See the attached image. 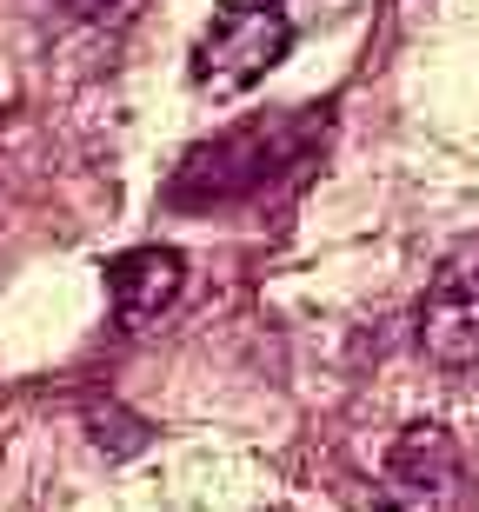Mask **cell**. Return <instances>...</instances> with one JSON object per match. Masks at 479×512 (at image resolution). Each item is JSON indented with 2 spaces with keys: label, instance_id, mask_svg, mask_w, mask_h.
Listing matches in <instances>:
<instances>
[{
  "label": "cell",
  "instance_id": "obj_1",
  "mask_svg": "<svg viewBox=\"0 0 479 512\" xmlns=\"http://www.w3.org/2000/svg\"><path fill=\"white\" fill-rule=\"evenodd\" d=\"M287 47H293L287 0H220L200 47H193V87L233 100L253 80H267L287 60Z\"/></svg>",
  "mask_w": 479,
  "mask_h": 512
},
{
  "label": "cell",
  "instance_id": "obj_2",
  "mask_svg": "<svg viewBox=\"0 0 479 512\" xmlns=\"http://www.w3.org/2000/svg\"><path fill=\"white\" fill-rule=\"evenodd\" d=\"M280 160V127H233L220 133L213 147H193L180 180H173V200L180 207H207V200H233V193H253Z\"/></svg>",
  "mask_w": 479,
  "mask_h": 512
},
{
  "label": "cell",
  "instance_id": "obj_3",
  "mask_svg": "<svg viewBox=\"0 0 479 512\" xmlns=\"http://www.w3.org/2000/svg\"><path fill=\"white\" fill-rule=\"evenodd\" d=\"M460 493V453L440 426H406L393 459H386V486L373 493L366 512H446Z\"/></svg>",
  "mask_w": 479,
  "mask_h": 512
},
{
  "label": "cell",
  "instance_id": "obj_4",
  "mask_svg": "<svg viewBox=\"0 0 479 512\" xmlns=\"http://www.w3.org/2000/svg\"><path fill=\"white\" fill-rule=\"evenodd\" d=\"M420 346L440 366H479V260L446 266L420 300Z\"/></svg>",
  "mask_w": 479,
  "mask_h": 512
},
{
  "label": "cell",
  "instance_id": "obj_5",
  "mask_svg": "<svg viewBox=\"0 0 479 512\" xmlns=\"http://www.w3.org/2000/svg\"><path fill=\"white\" fill-rule=\"evenodd\" d=\"M187 286V260L173 247H134L107 266V293H114L120 326H154Z\"/></svg>",
  "mask_w": 479,
  "mask_h": 512
}]
</instances>
